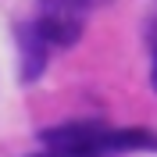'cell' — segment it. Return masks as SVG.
I'll return each mask as SVG.
<instances>
[{"instance_id": "cell-1", "label": "cell", "mask_w": 157, "mask_h": 157, "mask_svg": "<svg viewBox=\"0 0 157 157\" xmlns=\"http://www.w3.org/2000/svg\"><path fill=\"white\" fill-rule=\"evenodd\" d=\"M43 147L50 157H111L118 154L114 147V128L93 125V121H71L43 132Z\"/></svg>"}, {"instance_id": "cell-2", "label": "cell", "mask_w": 157, "mask_h": 157, "mask_svg": "<svg viewBox=\"0 0 157 157\" xmlns=\"http://www.w3.org/2000/svg\"><path fill=\"white\" fill-rule=\"evenodd\" d=\"M82 4L75 0H39V32L50 47H75L82 36Z\"/></svg>"}, {"instance_id": "cell-3", "label": "cell", "mask_w": 157, "mask_h": 157, "mask_svg": "<svg viewBox=\"0 0 157 157\" xmlns=\"http://www.w3.org/2000/svg\"><path fill=\"white\" fill-rule=\"evenodd\" d=\"M47 36L39 32L36 21L18 25V50H21V82H36L47 68Z\"/></svg>"}, {"instance_id": "cell-4", "label": "cell", "mask_w": 157, "mask_h": 157, "mask_svg": "<svg viewBox=\"0 0 157 157\" xmlns=\"http://www.w3.org/2000/svg\"><path fill=\"white\" fill-rule=\"evenodd\" d=\"M150 47H154V54H157V14L150 18Z\"/></svg>"}, {"instance_id": "cell-5", "label": "cell", "mask_w": 157, "mask_h": 157, "mask_svg": "<svg viewBox=\"0 0 157 157\" xmlns=\"http://www.w3.org/2000/svg\"><path fill=\"white\" fill-rule=\"evenodd\" d=\"M150 86H154V93H157V54H154V68H150Z\"/></svg>"}, {"instance_id": "cell-6", "label": "cell", "mask_w": 157, "mask_h": 157, "mask_svg": "<svg viewBox=\"0 0 157 157\" xmlns=\"http://www.w3.org/2000/svg\"><path fill=\"white\" fill-rule=\"evenodd\" d=\"M75 4H82V7H100V4H111V0H75Z\"/></svg>"}]
</instances>
